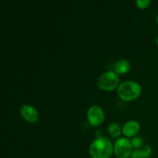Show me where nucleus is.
I'll return each mask as SVG.
<instances>
[{"mask_svg":"<svg viewBox=\"0 0 158 158\" xmlns=\"http://www.w3.org/2000/svg\"><path fill=\"white\" fill-rule=\"evenodd\" d=\"M156 43H157V44L158 45V35H157V37H156Z\"/></svg>","mask_w":158,"mask_h":158,"instance_id":"obj_13","label":"nucleus"},{"mask_svg":"<svg viewBox=\"0 0 158 158\" xmlns=\"http://www.w3.org/2000/svg\"><path fill=\"white\" fill-rule=\"evenodd\" d=\"M131 69L130 62L127 60H120L114 64V70L117 74H123L127 73Z\"/></svg>","mask_w":158,"mask_h":158,"instance_id":"obj_9","label":"nucleus"},{"mask_svg":"<svg viewBox=\"0 0 158 158\" xmlns=\"http://www.w3.org/2000/svg\"><path fill=\"white\" fill-rule=\"evenodd\" d=\"M120 80L117 73L114 71H106L103 73L97 80L99 88L105 91H110L118 86Z\"/></svg>","mask_w":158,"mask_h":158,"instance_id":"obj_3","label":"nucleus"},{"mask_svg":"<svg viewBox=\"0 0 158 158\" xmlns=\"http://www.w3.org/2000/svg\"><path fill=\"white\" fill-rule=\"evenodd\" d=\"M152 154V149L148 145L142 146L139 149L134 150L132 152L131 158H148Z\"/></svg>","mask_w":158,"mask_h":158,"instance_id":"obj_8","label":"nucleus"},{"mask_svg":"<svg viewBox=\"0 0 158 158\" xmlns=\"http://www.w3.org/2000/svg\"><path fill=\"white\" fill-rule=\"evenodd\" d=\"M140 131V123L136 120H130L124 123L122 128V133L127 137H134Z\"/></svg>","mask_w":158,"mask_h":158,"instance_id":"obj_7","label":"nucleus"},{"mask_svg":"<svg viewBox=\"0 0 158 158\" xmlns=\"http://www.w3.org/2000/svg\"><path fill=\"white\" fill-rule=\"evenodd\" d=\"M20 114L23 119L30 123H35L39 119L38 110L29 104H23L20 107Z\"/></svg>","mask_w":158,"mask_h":158,"instance_id":"obj_6","label":"nucleus"},{"mask_svg":"<svg viewBox=\"0 0 158 158\" xmlns=\"http://www.w3.org/2000/svg\"><path fill=\"white\" fill-rule=\"evenodd\" d=\"M104 120V113L100 106H92L87 111V120L91 126L97 127L101 124Z\"/></svg>","mask_w":158,"mask_h":158,"instance_id":"obj_5","label":"nucleus"},{"mask_svg":"<svg viewBox=\"0 0 158 158\" xmlns=\"http://www.w3.org/2000/svg\"><path fill=\"white\" fill-rule=\"evenodd\" d=\"M117 95L125 101H131L140 96L141 93V86L133 80H127L120 83L117 86Z\"/></svg>","mask_w":158,"mask_h":158,"instance_id":"obj_2","label":"nucleus"},{"mask_svg":"<svg viewBox=\"0 0 158 158\" xmlns=\"http://www.w3.org/2000/svg\"><path fill=\"white\" fill-rule=\"evenodd\" d=\"M114 152L117 158H129L133 152L131 141L126 137H119L114 145Z\"/></svg>","mask_w":158,"mask_h":158,"instance_id":"obj_4","label":"nucleus"},{"mask_svg":"<svg viewBox=\"0 0 158 158\" xmlns=\"http://www.w3.org/2000/svg\"><path fill=\"white\" fill-rule=\"evenodd\" d=\"M131 143H132L133 148H136V149H139L142 147V143H143V140L140 137H134L132 140H131Z\"/></svg>","mask_w":158,"mask_h":158,"instance_id":"obj_11","label":"nucleus"},{"mask_svg":"<svg viewBox=\"0 0 158 158\" xmlns=\"http://www.w3.org/2000/svg\"><path fill=\"white\" fill-rule=\"evenodd\" d=\"M108 132L110 134L112 137H118L121 135L122 133V129L120 128V127L119 126L117 123H111L108 125Z\"/></svg>","mask_w":158,"mask_h":158,"instance_id":"obj_10","label":"nucleus"},{"mask_svg":"<svg viewBox=\"0 0 158 158\" xmlns=\"http://www.w3.org/2000/svg\"><path fill=\"white\" fill-rule=\"evenodd\" d=\"M114 151L112 143L108 138L100 137L91 143L89 152L92 158H110Z\"/></svg>","mask_w":158,"mask_h":158,"instance_id":"obj_1","label":"nucleus"},{"mask_svg":"<svg viewBox=\"0 0 158 158\" xmlns=\"http://www.w3.org/2000/svg\"><path fill=\"white\" fill-rule=\"evenodd\" d=\"M136 5L140 9H145L151 3V0H136Z\"/></svg>","mask_w":158,"mask_h":158,"instance_id":"obj_12","label":"nucleus"},{"mask_svg":"<svg viewBox=\"0 0 158 158\" xmlns=\"http://www.w3.org/2000/svg\"><path fill=\"white\" fill-rule=\"evenodd\" d=\"M157 23H158V15H157Z\"/></svg>","mask_w":158,"mask_h":158,"instance_id":"obj_14","label":"nucleus"}]
</instances>
